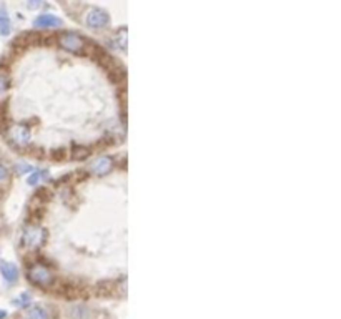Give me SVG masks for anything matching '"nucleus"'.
<instances>
[{"instance_id":"3","label":"nucleus","mask_w":341,"mask_h":319,"mask_svg":"<svg viewBox=\"0 0 341 319\" xmlns=\"http://www.w3.org/2000/svg\"><path fill=\"white\" fill-rule=\"evenodd\" d=\"M9 138L12 143L17 145V147H23V145H27L28 141H30L32 133L25 125H14L9 131Z\"/></svg>"},{"instance_id":"6","label":"nucleus","mask_w":341,"mask_h":319,"mask_svg":"<svg viewBox=\"0 0 341 319\" xmlns=\"http://www.w3.org/2000/svg\"><path fill=\"white\" fill-rule=\"evenodd\" d=\"M43 240V231L40 228H27L25 229V235H23V243L28 244V246H37L40 241Z\"/></svg>"},{"instance_id":"5","label":"nucleus","mask_w":341,"mask_h":319,"mask_svg":"<svg viewBox=\"0 0 341 319\" xmlns=\"http://www.w3.org/2000/svg\"><path fill=\"white\" fill-rule=\"evenodd\" d=\"M60 25H62V20L57 19L55 15H52V14H43L35 19V27H39V28H55Z\"/></svg>"},{"instance_id":"10","label":"nucleus","mask_w":341,"mask_h":319,"mask_svg":"<svg viewBox=\"0 0 341 319\" xmlns=\"http://www.w3.org/2000/svg\"><path fill=\"white\" fill-rule=\"evenodd\" d=\"M0 34L2 35L10 34V20H9V15L5 14V10L3 9H0Z\"/></svg>"},{"instance_id":"9","label":"nucleus","mask_w":341,"mask_h":319,"mask_svg":"<svg viewBox=\"0 0 341 319\" xmlns=\"http://www.w3.org/2000/svg\"><path fill=\"white\" fill-rule=\"evenodd\" d=\"M25 318L27 319H50V314H48V311L45 308H42V306H32V308L27 309Z\"/></svg>"},{"instance_id":"2","label":"nucleus","mask_w":341,"mask_h":319,"mask_svg":"<svg viewBox=\"0 0 341 319\" xmlns=\"http://www.w3.org/2000/svg\"><path fill=\"white\" fill-rule=\"evenodd\" d=\"M28 280L34 282V284L45 288V286L52 284L54 276H52V273L48 271L47 268H43V266H34V268H30V271H28Z\"/></svg>"},{"instance_id":"12","label":"nucleus","mask_w":341,"mask_h":319,"mask_svg":"<svg viewBox=\"0 0 341 319\" xmlns=\"http://www.w3.org/2000/svg\"><path fill=\"white\" fill-rule=\"evenodd\" d=\"M7 88H9V78H7V76L3 75L2 72H0V96L5 94Z\"/></svg>"},{"instance_id":"4","label":"nucleus","mask_w":341,"mask_h":319,"mask_svg":"<svg viewBox=\"0 0 341 319\" xmlns=\"http://www.w3.org/2000/svg\"><path fill=\"white\" fill-rule=\"evenodd\" d=\"M87 25L93 30H100L108 25V15L100 9H92L87 14Z\"/></svg>"},{"instance_id":"1","label":"nucleus","mask_w":341,"mask_h":319,"mask_svg":"<svg viewBox=\"0 0 341 319\" xmlns=\"http://www.w3.org/2000/svg\"><path fill=\"white\" fill-rule=\"evenodd\" d=\"M59 43H60V47L65 48V50H68V52H72V54H79V52H82L83 47H85L83 38L80 37V35L74 34V32H67V34H63L62 37H60Z\"/></svg>"},{"instance_id":"11","label":"nucleus","mask_w":341,"mask_h":319,"mask_svg":"<svg viewBox=\"0 0 341 319\" xmlns=\"http://www.w3.org/2000/svg\"><path fill=\"white\" fill-rule=\"evenodd\" d=\"M45 176H47L45 171H35L34 175H32L30 178H28V185H35V187H37V185H39L43 178H45Z\"/></svg>"},{"instance_id":"8","label":"nucleus","mask_w":341,"mask_h":319,"mask_svg":"<svg viewBox=\"0 0 341 319\" xmlns=\"http://www.w3.org/2000/svg\"><path fill=\"white\" fill-rule=\"evenodd\" d=\"M0 271H2L3 278H5L7 282H15L19 278V269L17 266L10 264V263H3L2 266H0Z\"/></svg>"},{"instance_id":"13","label":"nucleus","mask_w":341,"mask_h":319,"mask_svg":"<svg viewBox=\"0 0 341 319\" xmlns=\"http://www.w3.org/2000/svg\"><path fill=\"white\" fill-rule=\"evenodd\" d=\"M9 176V171H7V168L3 167V165H0V181H3Z\"/></svg>"},{"instance_id":"15","label":"nucleus","mask_w":341,"mask_h":319,"mask_svg":"<svg viewBox=\"0 0 341 319\" xmlns=\"http://www.w3.org/2000/svg\"><path fill=\"white\" fill-rule=\"evenodd\" d=\"M17 169H19V171H30V167H28V165H25V163H23V165H19V167H17Z\"/></svg>"},{"instance_id":"14","label":"nucleus","mask_w":341,"mask_h":319,"mask_svg":"<svg viewBox=\"0 0 341 319\" xmlns=\"http://www.w3.org/2000/svg\"><path fill=\"white\" fill-rule=\"evenodd\" d=\"M40 5V0H28V7L30 9H35V7Z\"/></svg>"},{"instance_id":"16","label":"nucleus","mask_w":341,"mask_h":319,"mask_svg":"<svg viewBox=\"0 0 341 319\" xmlns=\"http://www.w3.org/2000/svg\"><path fill=\"white\" fill-rule=\"evenodd\" d=\"M5 318V311H0V319H3Z\"/></svg>"},{"instance_id":"7","label":"nucleus","mask_w":341,"mask_h":319,"mask_svg":"<svg viewBox=\"0 0 341 319\" xmlns=\"http://www.w3.org/2000/svg\"><path fill=\"white\" fill-rule=\"evenodd\" d=\"M113 168V161L108 156H101L92 165V171L97 173V175H107L108 171Z\"/></svg>"}]
</instances>
